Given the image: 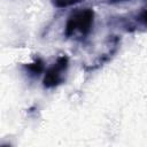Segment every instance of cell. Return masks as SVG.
<instances>
[{
  "label": "cell",
  "instance_id": "5",
  "mask_svg": "<svg viewBox=\"0 0 147 147\" xmlns=\"http://www.w3.org/2000/svg\"><path fill=\"white\" fill-rule=\"evenodd\" d=\"M110 3H115V2H122V1H126V0H107Z\"/></svg>",
  "mask_w": 147,
  "mask_h": 147
},
{
  "label": "cell",
  "instance_id": "4",
  "mask_svg": "<svg viewBox=\"0 0 147 147\" xmlns=\"http://www.w3.org/2000/svg\"><path fill=\"white\" fill-rule=\"evenodd\" d=\"M80 1H83V0H52V3L56 8H67V7L78 3Z\"/></svg>",
  "mask_w": 147,
  "mask_h": 147
},
{
  "label": "cell",
  "instance_id": "1",
  "mask_svg": "<svg viewBox=\"0 0 147 147\" xmlns=\"http://www.w3.org/2000/svg\"><path fill=\"white\" fill-rule=\"evenodd\" d=\"M94 11L91 8H79L70 14L67 20L64 34L67 38H71L75 34L86 37L93 28Z\"/></svg>",
  "mask_w": 147,
  "mask_h": 147
},
{
  "label": "cell",
  "instance_id": "2",
  "mask_svg": "<svg viewBox=\"0 0 147 147\" xmlns=\"http://www.w3.org/2000/svg\"><path fill=\"white\" fill-rule=\"evenodd\" d=\"M69 67V59L65 55L57 57L56 62L46 70L42 84L46 88H53L62 84L65 79V72Z\"/></svg>",
  "mask_w": 147,
  "mask_h": 147
},
{
  "label": "cell",
  "instance_id": "3",
  "mask_svg": "<svg viewBox=\"0 0 147 147\" xmlns=\"http://www.w3.org/2000/svg\"><path fill=\"white\" fill-rule=\"evenodd\" d=\"M29 71L32 74V75H39L42 70H44V62L40 60V59H37L33 63H30L28 67Z\"/></svg>",
  "mask_w": 147,
  "mask_h": 147
}]
</instances>
